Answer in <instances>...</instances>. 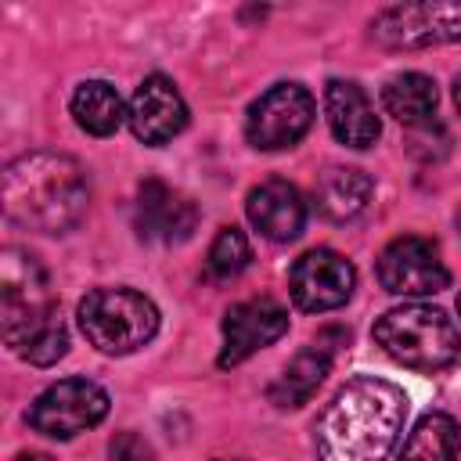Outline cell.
I'll list each match as a JSON object with an SVG mask.
<instances>
[{
    "mask_svg": "<svg viewBox=\"0 0 461 461\" xmlns=\"http://www.w3.org/2000/svg\"><path fill=\"white\" fill-rule=\"evenodd\" d=\"M288 331V310L274 299H245L223 313V349L220 367H238L256 349L277 342Z\"/></svg>",
    "mask_w": 461,
    "mask_h": 461,
    "instance_id": "11",
    "label": "cell"
},
{
    "mask_svg": "<svg viewBox=\"0 0 461 461\" xmlns=\"http://www.w3.org/2000/svg\"><path fill=\"white\" fill-rule=\"evenodd\" d=\"M104 414H108V393L97 382L61 378L29 403L25 421L50 439H72V436L94 429Z\"/></svg>",
    "mask_w": 461,
    "mask_h": 461,
    "instance_id": "6",
    "label": "cell"
},
{
    "mask_svg": "<svg viewBox=\"0 0 461 461\" xmlns=\"http://www.w3.org/2000/svg\"><path fill=\"white\" fill-rule=\"evenodd\" d=\"M0 324L4 342L36 367L58 364L68 349V331L58 317L47 270L32 252L4 249L0 256Z\"/></svg>",
    "mask_w": 461,
    "mask_h": 461,
    "instance_id": "3",
    "label": "cell"
},
{
    "mask_svg": "<svg viewBox=\"0 0 461 461\" xmlns=\"http://www.w3.org/2000/svg\"><path fill=\"white\" fill-rule=\"evenodd\" d=\"M324 115L331 133L349 148H371L382 133L367 94L349 79H331L324 86Z\"/></svg>",
    "mask_w": 461,
    "mask_h": 461,
    "instance_id": "15",
    "label": "cell"
},
{
    "mask_svg": "<svg viewBox=\"0 0 461 461\" xmlns=\"http://www.w3.org/2000/svg\"><path fill=\"white\" fill-rule=\"evenodd\" d=\"M216 461H241V457H216Z\"/></svg>",
    "mask_w": 461,
    "mask_h": 461,
    "instance_id": "25",
    "label": "cell"
},
{
    "mask_svg": "<svg viewBox=\"0 0 461 461\" xmlns=\"http://www.w3.org/2000/svg\"><path fill=\"white\" fill-rule=\"evenodd\" d=\"M14 461H54V457H47V454H22V457H14Z\"/></svg>",
    "mask_w": 461,
    "mask_h": 461,
    "instance_id": "23",
    "label": "cell"
},
{
    "mask_svg": "<svg viewBox=\"0 0 461 461\" xmlns=\"http://www.w3.org/2000/svg\"><path fill=\"white\" fill-rule=\"evenodd\" d=\"M436 83L421 72H400L393 76L385 86H382V104L385 112L403 122V126H418V122H429L436 115Z\"/></svg>",
    "mask_w": 461,
    "mask_h": 461,
    "instance_id": "18",
    "label": "cell"
},
{
    "mask_svg": "<svg viewBox=\"0 0 461 461\" xmlns=\"http://www.w3.org/2000/svg\"><path fill=\"white\" fill-rule=\"evenodd\" d=\"M407 421V393L385 378H349L313 425L317 461H385Z\"/></svg>",
    "mask_w": 461,
    "mask_h": 461,
    "instance_id": "1",
    "label": "cell"
},
{
    "mask_svg": "<svg viewBox=\"0 0 461 461\" xmlns=\"http://www.w3.org/2000/svg\"><path fill=\"white\" fill-rule=\"evenodd\" d=\"M378 285L389 295H432L450 285V270L439 259L436 241L403 234L378 256Z\"/></svg>",
    "mask_w": 461,
    "mask_h": 461,
    "instance_id": "8",
    "label": "cell"
},
{
    "mask_svg": "<svg viewBox=\"0 0 461 461\" xmlns=\"http://www.w3.org/2000/svg\"><path fill=\"white\" fill-rule=\"evenodd\" d=\"M198 223V209L187 194L162 180H144L137 194V234L148 241H184Z\"/></svg>",
    "mask_w": 461,
    "mask_h": 461,
    "instance_id": "13",
    "label": "cell"
},
{
    "mask_svg": "<svg viewBox=\"0 0 461 461\" xmlns=\"http://www.w3.org/2000/svg\"><path fill=\"white\" fill-rule=\"evenodd\" d=\"M375 342L403 367L411 371H443L461 353L457 324L439 310L425 303H407L396 310H385L375 321Z\"/></svg>",
    "mask_w": 461,
    "mask_h": 461,
    "instance_id": "4",
    "label": "cell"
},
{
    "mask_svg": "<svg viewBox=\"0 0 461 461\" xmlns=\"http://www.w3.org/2000/svg\"><path fill=\"white\" fill-rule=\"evenodd\" d=\"M249 259H252V249H249L245 230H238V227H220V234H216L212 245H209L205 267H209L212 277L230 281V277H238V274L249 267Z\"/></svg>",
    "mask_w": 461,
    "mask_h": 461,
    "instance_id": "21",
    "label": "cell"
},
{
    "mask_svg": "<svg viewBox=\"0 0 461 461\" xmlns=\"http://www.w3.org/2000/svg\"><path fill=\"white\" fill-rule=\"evenodd\" d=\"M371 191H375V180L364 169L328 166L313 180V205H317L321 216L342 223V220H353L357 212H364Z\"/></svg>",
    "mask_w": 461,
    "mask_h": 461,
    "instance_id": "16",
    "label": "cell"
},
{
    "mask_svg": "<svg viewBox=\"0 0 461 461\" xmlns=\"http://www.w3.org/2000/svg\"><path fill=\"white\" fill-rule=\"evenodd\" d=\"M375 36L385 47H429L461 40V4L425 0V4H396L375 18Z\"/></svg>",
    "mask_w": 461,
    "mask_h": 461,
    "instance_id": "10",
    "label": "cell"
},
{
    "mask_svg": "<svg viewBox=\"0 0 461 461\" xmlns=\"http://www.w3.org/2000/svg\"><path fill=\"white\" fill-rule=\"evenodd\" d=\"M90 202V180L72 155L29 151L4 169V212L29 230L65 234Z\"/></svg>",
    "mask_w": 461,
    "mask_h": 461,
    "instance_id": "2",
    "label": "cell"
},
{
    "mask_svg": "<svg viewBox=\"0 0 461 461\" xmlns=\"http://www.w3.org/2000/svg\"><path fill=\"white\" fill-rule=\"evenodd\" d=\"M457 313H461V295H457Z\"/></svg>",
    "mask_w": 461,
    "mask_h": 461,
    "instance_id": "26",
    "label": "cell"
},
{
    "mask_svg": "<svg viewBox=\"0 0 461 461\" xmlns=\"http://www.w3.org/2000/svg\"><path fill=\"white\" fill-rule=\"evenodd\" d=\"M457 454H461L457 421L443 411H429L403 439V450L396 461H457Z\"/></svg>",
    "mask_w": 461,
    "mask_h": 461,
    "instance_id": "19",
    "label": "cell"
},
{
    "mask_svg": "<svg viewBox=\"0 0 461 461\" xmlns=\"http://www.w3.org/2000/svg\"><path fill=\"white\" fill-rule=\"evenodd\" d=\"M122 97L112 83L104 79H86L76 86L72 94V119L79 122V130L94 133V137H108L119 130L122 122Z\"/></svg>",
    "mask_w": 461,
    "mask_h": 461,
    "instance_id": "20",
    "label": "cell"
},
{
    "mask_svg": "<svg viewBox=\"0 0 461 461\" xmlns=\"http://www.w3.org/2000/svg\"><path fill=\"white\" fill-rule=\"evenodd\" d=\"M79 331L101 353H133L158 331V310L133 288H94L79 299Z\"/></svg>",
    "mask_w": 461,
    "mask_h": 461,
    "instance_id": "5",
    "label": "cell"
},
{
    "mask_svg": "<svg viewBox=\"0 0 461 461\" xmlns=\"http://www.w3.org/2000/svg\"><path fill=\"white\" fill-rule=\"evenodd\" d=\"M328 367H331V360H328V353H324L321 346L299 349V353L285 364V371L270 382V389H267L270 403H274V407H303V403L321 389Z\"/></svg>",
    "mask_w": 461,
    "mask_h": 461,
    "instance_id": "17",
    "label": "cell"
},
{
    "mask_svg": "<svg viewBox=\"0 0 461 461\" xmlns=\"http://www.w3.org/2000/svg\"><path fill=\"white\" fill-rule=\"evenodd\" d=\"M457 227H461V212H457Z\"/></svg>",
    "mask_w": 461,
    "mask_h": 461,
    "instance_id": "27",
    "label": "cell"
},
{
    "mask_svg": "<svg viewBox=\"0 0 461 461\" xmlns=\"http://www.w3.org/2000/svg\"><path fill=\"white\" fill-rule=\"evenodd\" d=\"M245 212H249V223L267 234L270 241H292L299 238L303 223H306V202L299 194L295 184L288 180H263L259 187L249 191L245 198Z\"/></svg>",
    "mask_w": 461,
    "mask_h": 461,
    "instance_id": "14",
    "label": "cell"
},
{
    "mask_svg": "<svg viewBox=\"0 0 461 461\" xmlns=\"http://www.w3.org/2000/svg\"><path fill=\"white\" fill-rule=\"evenodd\" d=\"M454 104H457V112H461V76L454 79Z\"/></svg>",
    "mask_w": 461,
    "mask_h": 461,
    "instance_id": "24",
    "label": "cell"
},
{
    "mask_svg": "<svg viewBox=\"0 0 461 461\" xmlns=\"http://www.w3.org/2000/svg\"><path fill=\"white\" fill-rule=\"evenodd\" d=\"M108 461H155V450L144 436L137 432H119L108 443Z\"/></svg>",
    "mask_w": 461,
    "mask_h": 461,
    "instance_id": "22",
    "label": "cell"
},
{
    "mask_svg": "<svg viewBox=\"0 0 461 461\" xmlns=\"http://www.w3.org/2000/svg\"><path fill=\"white\" fill-rule=\"evenodd\" d=\"M126 119H130V130H133L137 140H144V144H166V140H173L187 126V104H184L180 90L173 86V79L148 76L133 90L130 108H126Z\"/></svg>",
    "mask_w": 461,
    "mask_h": 461,
    "instance_id": "12",
    "label": "cell"
},
{
    "mask_svg": "<svg viewBox=\"0 0 461 461\" xmlns=\"http://www.w3.org/2000/svg\"><path fill=\"white\" fill-rule=\"evenodd\" d=\"M313 122V97L299 83H277L259 101H252L245 119V137L259 151L292 148Z\"/></svg>",
    "mask_w": 461,
    "mask_h": 461,
    "instance_id": "7",
    "label": "cell"
},
{
    "mask_svg": "<svg viewBox=\"0 0 461 461\" xmlns=\"http://www.w3.org/2000/svg\"><path fill=\"white\" fill-rule=\"evenodd\" d=\"M353 285H357L353 263L331 249H310L288 270L292 303L306 313H324L342 306L353 295Z\"/></svg>",
    "mask_w": 461,
    "mask_h": 461,
    "instance_id": "9",
    "label": "cell"
}]
</instances>
